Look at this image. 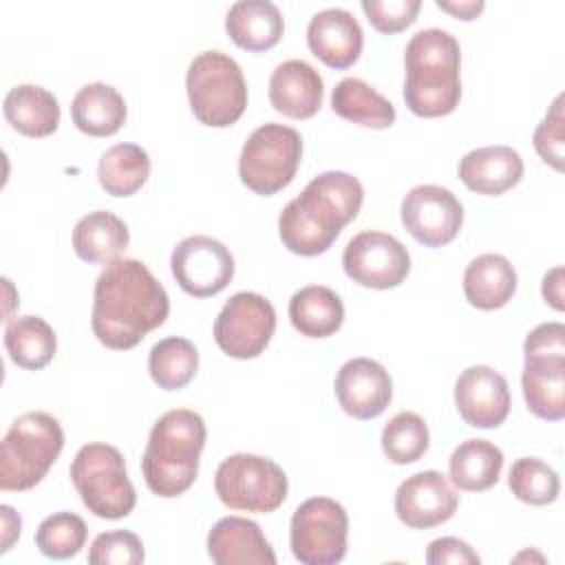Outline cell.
<instances>
[{
  "label": "cell",
  "instance_id": "obj_1",
  "mask_svg": "<svg viewBox=\"0 0 565 565\" xmlns=\"http://www.w3.org/2000/svg\"><path fill=\"white\" fill-rule=\"evenodd\" d=\"M170 313V298L152 271L137 258H117L97 276L90 327L115 351L137 347Z\"/></svg>",
  "mask_w": 565,
  "mask_h": 565
},
{
  "label": "cell",
  "instance_id": "obj_2",
  "mask_svg": "<svg viewBox=\"0 0 565 565\" xmlns=\"http://www.w3.org/2000/svg\"><path fill=\"white\" fill-rule=\"evenodd\" d=\"M364 201L362 183L342 170L313 177L278 216L282 245L298 256L324 254L351 223Z\"/></svg>",
  "mask_w": 565,
  "mask_h": 565
},
{
  "label": "cell",
  "instance_id": "obj_3",
  "mask_svg": "<svg viewBox=\"0 0 565 565\" xmlns=\"http://www.w3.org/2000/svg\"><path fill=\"white\" fill-rule=\"evenodd\" d=\"M404 102L417 117L450 115L461 99V49L444 29L417 31L404 51Z\"/></svg>",
  "mask_w": 565,
  "mask_h": 565
},
{
  "label": "cell",
  "instance_id": "obj_4",
  "mask_svg": "<svg viewBox=\"0 0 565 565\" xmlns=\"http://www.w3.org/2000/svg\"><path fill=\"white\" fill-rule=\"evenodd\" d=\"M205 437L203 417L188 408L168 411L154 422L141 457L143 481L152 494L172 499L194 483Z\"/></svg>",
  "mask_w": 565,
  "mask_h": 565
},
{
  "label": "cell",
  "instance_id": "obj_5",
  "mask_svg": "<svg viewBox=\"0 0 565 565\" xmlns=\"http://www.w3.org/2000/svg\"><path fill=\"white\" fill-rule=\"evenodd\" d=\"M64 448L60 422L42 411L20 415L7 430L0 450V488L22 492L38 486Z\"/></svg>",
  "mask_w": 565,
  "mask_h": 565
},
{
  "label": "cell",
  "instance_id": "obj_6",
  "mask_svg": "<svg viewBox=\"0 0 565 565\" xmlns=\"http://www.w3.org/2000/svg\"><path fill=\"white\" fill-rule=\"evenodd\" d=\"M185 90L194 117L212 128L232 126L247 106L243 71L223 51H203L190 62Z\"/></svg>",
  "mask_w": 565,
  "mask_h": 565
},
{
  "label": "cell",
  "instance_id": "obj_7",
  "mask_svg": "<svg viewBox=\"0 0 565 565\" xmlns=\"http://www.w3.org/2000/svg\"><path fill=\"white\" fill-rule=\"evenodd\" d=\"M68 475L82 503L95 516L115 521L132 512L137 494L128 479L124 455L115 446L102 441L82 446Z\"/></svg>",
  "mask_w": 565,
  "mask_h": 565
},
{
  "label": "cell",
  "instance_id": "obj_8",
  "mask_svg": "<svg viewBox=\"0 0 565 565\" xmlns=\"http://www.w3.org/2000/svg\"><path fill=\"white\" fill-rule=\"evenodd\" d=\"M302 157V137L291 126L263 124L243 143L238 177L254 194H276L287 188Z\"/></svg>",
  "mask_w": 565,
  "mask_h": 565
},
{
  "label": "cell",
  "instance_id": "obj_9",
  "mask_svg": "<svg viewBox=\"0 0 565 565\" xmlns=\"http://www.w3.org/2000/svg\"><path fill=\"white\" fill-rule=\"evenodd\" d=\"M214 490L230 510L267 514L282 505L289 483L276 461L260 455L236 452L218 463Z\"/></svg>",
  "mask_w": 565,
  "mask_h": 565
},
{
  "label": "cell",
  "instance_id": "obj_10",
  "mask_svg": "<svg viewBox=\"0 0 565 565\" xmlns=\"http://www.w3.org/2000/svg\"><path fill=\"white\" fill-rule=\"evenodd\" d=\"M347 510L329 497H311L291 516L289 545L302 565H335L347 554Z\"/></svg>",
  "mask_w": 565,
  "mask_h": 565
},
{
  "label": "cell",
  "instance_id": "obj_11",
  "mask_svg": "<svg viewBox=\"0 0 565 565\" xmlns=\"http://www.w3.org/2000/svg\"><path fill=\"white\" fill-rule=\"evenodd\" d=\"M276 331L274 305L256 291L234 294L214 320L218 349L236 360L258 358Z\"/></svg>",
  "mask_w": 565,
  "mask_h": 565
},
{
  "label": "cell",
  "instance_id": "obj_12",
  "mask_svg": "<svg viewBox=\"0 0 565 565\" xmlns=\"http://www.w3.org/2000/svg\"><path fill=\"white\" fill-rule=\"evenodd\" d=\"M344 274L371 289H391L404 282L411 271L408 249L391 234L360 232L355 234L342 254Z\"/></svg>",
  "mask_w": 565,
  "mask_h": 565
},
{
  "label": "cell",
  "instance_id": "obj_13",
  "mask_svg": "<svg viewBox=\"0 0 565 565\" xmlns=\"http://www.w3.org/2000/svg\"><path fill=\"white\" fill-rule=\"evenodd\" d=\"M170 269L185 294L210 298L230 285L234 276V258L221 241L194 234L177 243L170 256Z\"/></svg>",
  "mask_w": 565,
  "mask_h": 565
},
{
  "label": "cell",
  "instance_id": "obj_14",
  "mask_svg": "<svg viewBox=\"0 0 565 565\" xmlns=\"http://www.w3.org/2000/svg\"><path fill=\"white\" fill-rule=\"evenodd\" d=\"M402 223L424 247H441L455 241L463 223L459 199L441 185H417L402 201Z\"/></svg>",
  "mask_w": 565,
  "mask_h": 565
},
{
  "label": "cell",
  "instance_id": "obj_15",
  "mask_svg": "<svg viewBox=\"0 0 565 565\" xmlns=\"http://www.w3.org/2000/svg\"><path fill=\"white\" fill-rule=\"evenodd\" d=\"M459 505V494L439 470H424L404 479L395 492V514L413 530L446 523Z\"/></svg>",
  "mask_w": 565,
  "mask_h": 565
},
{
  "label": "cell",
  "instance_id": "obj_16",
  "mask_svg": "<svg viewBox=\"0 0 565 565\" xmlns=\"http://www.w3.org/2000/svg\"><path fill=\"white\" fill-rule=\"evenodd\" d=\"M455 406L461 419L475 428H497L510 413L505 377L486 364L461 371L455 382Z\"/></svg>",
  "mask_w": 565,
  "mask_h": 565
},
{
  "label": "cell",
  "instance_id": "obj_17",
  "mask_svg": "<svg viewBox=\"0 0 565 565\" xmlns=\"http://www.w3.org/2000/svg\"><path fill=\"white\" fill-rule=\"evenodd\" d=\"M335 397L342 411L355 419H373L393 397L388 371L371 358L344 362L335 375Z\"/></svg>",
  "mask_w": 565,
  "mask_h": 565
},
{
  "label": "cell",
  "instance_id": "obj_18",
  "mask_svg": "<svg viewBox=\"0 0 565 565\" xmlns=\"http://www.w3.org/2000/svg\"><path fill=\"white\" fill-rule=\"evenodd\" d=\"M307 44L311 53L327 66L349 68L362 53L364 33L351 11L329 7L309 20Z\"/></svg>",
  "mask_w": 565,
  "mask_h": 565
},
{
  "label": "cell",
  "instance_id": "obj_19",
  "mask_svg": "<svg viewBox=\"0 0 565 565\" xmlns=\"http://www.w3.org/2000/svg\"><path fill=\"white\" fill-rule=\"evenodd\" d=\"M207 554L216 565H276V554L258 523L243 516H225L212 525Z\"/></svg>",
  "mask_w": 565,
  "mask_h": 565
},
{
  "label": "cell",
  "instance_id": "obj_20",
  "mask_svg": "<svg viewBox=\"0 0 565 565\" xmlns=\"http://www.w3.org/2000/svg\"><path fill=\"white\" fill-rule=\"evenodd\" d=\"M324 84L320 73L305 60H285L269 77L271 106L291 119H309L322 106Z\"/></svg>",
  "mask_w": 565,
  "mask_h": 565
},
{
  "label": "cell",
  "instance_id": "obj_21",
  "mask_svg": "<svg viewBox=\"0 0 565 565\" xmlns=\"http://www.w3.org/2000/svg\"><path fill=\"white\" fill-rule=\"evenodd\" d=\"M457 172L468 190L499 196L521 181L523 159L510 146H483L466 152Z\"/></svg>",
  "mask_w": 565,
  "mask_h": 565
},
{
  "label": "cell",
  "instance_id": "obj_22",
  "mask_svg": "<svg viewBox=\"0 0 565 565\" xmlns=\"http://www.w3.org/2000/svg\"><path fill=\"white\" fill-rule=\"evenodd\" d=\"M521 386L525 404L536 417L545 422H558L565 417V358H525Z\"/></svg>",
  "mask_w": 565,
  "mask_h": 565
},
{
  "label": "cell",
  "instance_id": "obj_23",
  "mask_svg": "<svg viewBox=\"0 0 565 565\" xmlns=\"http://www.w3.org/2000/svg\"><path fill=\"white\" fill-rule=\"evenodd\" d=\"M282 13L269 0L234 2L225 18V31L232 42L245 51L260 53L276 46L282 38Z\"/></svg>",
  "mask_w": 565,
  "mask_h": 565
},
{
  "label": "cell",
  "instance_id": "obj_24",
  "mask_svg": "<svg viewBox=\"0 0 565 565\" xmlns=\"http://www.w3.org/2000/svg\"><path fill=\"white\" fill-rule=\"evenodd\" d=\"M516 291V271L501 254H481L463 271L466 300L483 311L501 309Z\"/></svg>",
  "mask_w": 565,
  "mask_h": 565
},
{
  "label": "cell",
  "instance_id": "obj_25",
  "mask_svg": "<svg viewBox=\"0 0 565 565\" xmlns=\"http://www.w3.org/2000/svg\"><path fill=\"white\" fill-rule=\"evenodd\" d=\"M4 119L24 137H49L60 126V104L53 93L35 84L13 86L2 104Z\"/></svg>",
  "mask_w": 565,
  "mask_h": 565
},
{
  "label": "cell",
  "instance_id": "obj_26",
  "mask_svg": "<svg viewBox=\"0 0 565 565\" xmlns=\"http://www.w3.org/2000/svg\"><path fill=\"white\" fill-rule=\"evenodd\" d=\"M130 234L126 223L106 210L82 216L73 230L75 254L93 265H110L128 247Z\"/></svg>",
  "mask_w": 565,
  "mask_h": 565
},
{
  "label": "cell",
  "instance_id": "obj_27",
  "mask_svg": "<svg viewBox=\"0 0 565 565\" xmlns=\"http://www.w3.org/2000/svg\"><path fill=\"white\" fill-rule=\"evenodd\" d=\"M73 124L90 137H110L126 121V102L119 90L104 82L86 84L71 102Z\"/></svg>",
  "mask_w": 565,
  "mask_h": 565
},
{
  "label": "cell",
  "instance_id": "obj_28",
  "mask_svg": "<svg viewBox=\"0 0 565 565\" xmlns=\"http://www.w3.org/2000/svg\"><path fill=\"white\" fill-rule=\"evenodd\" d=\"M289 320L307 338H329L344 322V305L333 289L307 285L291 296Z\"/></svg>",
  "mask_w": 565,
  "mask_h": 565
},
{
  "label": "cell",
  "instance_id": "obj_29",
  "mask_svg": "<svg viewBox=\"0 0 565 565\" xmlns=\"http://www.w3.org/2000/svg\"><path fill=\"white\" fill-rule=\"evenodd\" d=\"M331 108L342 119L375 130L388 128L395 121V106L358 77H344L335 84Z\"/></svg>",
  "mask_w": 565,
  "mask_h": 565
},
{
  "label": "cell",
  "instance_id": "obj_30",
  "mask_svg": "<svg viewBox=\"0 0 565 565\" xmlns=\"http://www.w3.org/2000/svg\"><path fill=\"white\" fill-rule=\"evenodd\" d=\"M503 468V452L486 439H466L459 444L448 461L450 479L459 490L483 492L499 481Z\"/></svg>",
  "mask_w": 565,
  "mask_h": 565
},
{
  "label": "cell",
  "instance_id": "obj_31",
  "mask_svg": "<svg viewBox=\"0 0 565 565\" xmlns=\"http://www.w3.org/2000/svg\"><path fill=\"white\" fill-rule=\"evenodd\" d=\"M4 347L11 362L26 371L44 369L57 349L51 324L40 316H20L4 327Z\"/></svg>",
  "mask_w": 565,
  "mask_h": 565
},
{
  "label": "cell",
  "instance_id": "obj_32",
  "mask_svg": "<svg viewBox=\"0 0 565 565\" xmlns=\"http://www.w3.org/2000/svg\"><path fill=\"white\" fill-rule=\"evenodd\" d=\"M150 177V157L137 143H117L108 148L97 166L99 185L110 196H130Z\"/></svg>",
  "mask_w": 565,
  "mask_h": 565
},
{
  "label": "cell",
  "instance_id": "obj_33",
  "mask_svg": "<svg viewBox=\"0 0 565 565\" xmlns=\"http://www.w3.org/2000/svg\"><path fill=\"white\" fill-rule=\"evenodd\" d=\"M199 369L196 347L179 335L159 340L148 355L152 382L163 391H179L192 382Z\"/></svg>",
  "mask_w": 565,
  "mask_h": 565
},
{
  "label": "cell",
  "instance_id": "obj_34",
  "mask_svg": "<svg viewBox=\"0 0 565 565\" xmlns=\"http://www.w3.org/2000/svg\"><path fill=\"white\" fill-rule=\"evenodd\" d=\"M428 426L424 417L413 411H402L393 415L382 430V450L388 461L404 466L424 457L428 450Z\"/></svg>",
  "mask_w": 565,
  "mask_h": 565
},
{
  "label": "cell",
  "instance_id": "obj_35",
  "mask_svg": "<svg viewBox=\"0 0 565 565\" xmlns=\"http://www.w3.org/2000/svg\"><path fill=\"white\" fill-rule=\"evenodd\" d=\"M512 494L530 505H547L556 501L561 481L552 466L536 457H521L512 463L508 475Z\"/></svg>",
  "mask_w": 565,
  "mask_h": 565
},
{
  "label": "cell",
  "instance_id": "obj_36",
  "mask_svg": "<svg viewBox=\"0 0 565 565\" xmlns=\"http://www.w3.org/2000/svg\"><path fill=\"white\" fill-rule=\"evenodd\" d=\"M86 534L88 527L82 516L73 512H55L38 525L35 545L44 556L64 561L84 547Z\"/></svg>",
  "mask_w": 565,
  "mask_h": 565
},
{
  "label": "cell",
  "instance_id": "obj_37",
  "mask_svg": "<svg viewBox=\"0 0 565 565\" xmlns=\"http://www.w3.org/2000/svg\"><path fill=\"white\" fill-rule=\"evenodd\" d=\"M143 558V543L130 530L102 532L88 550L90 565H139Z\"/></svg>",
  "mask_w": 565,
  "mask_h": 565
},
{
  "label": "cell",
  "instance_id": "obj_38",
  "mask_svg": "<svg viewBox=\"0 0 565 565\" xmlns=\"http://www.w3.org/2000/svg\"><path fill=\"white\" fill-rule=\"evenodd\" d=\"M362 11L366 20L380 33H399L417 20L422 9L419 0H362Z\"/></svg>",
  "mask_w": 565,
  "mask_h": 565
},
{
  "label": "cell",
  "instance_id": "obj_39",
  "mask_svg": "<svg viewBox=\"0 0 565 565\" xmlns=\"http://www.w3.org/2000/svg\"><path fill=\"white\" fill-rule=\"evenodd\" d=\"M563 95H558L534 130V148L539 157L558 172L563 170Z\"/></svg>",
  "mask_w": 565,
  "mask_h": 565
},
{
  "label": "cell",
  "instance_id": "obj_40",
  "mask_svg": "<svg viewBox=\"0 0 565 565\" xmlns=\"http://www.w3.org/2000/svg\"><path fill=\"white\" fill-rule=\"evenodd\" d=\"M479 554L457 536H441L428 543V565H479Z\"/></svg>",
  "mask_w": 565,
  "mask_h": 565
},
{
  "label": "cell",
  "instance_id": "obj_41",
  "mask_svg": "<svg viewBox=\"0 0 565 565\" xmlns=\"http://www.w3.org/2000/svg\"><path fill=\"white\" fill-rule=\"evenodd\" d=\"M532 355L565 358V327L561 322H543L534 327L523 342V358Z\"/></svg>",
  "mask_w": 565,
  "mask_h": 565
},
{
  "label": "cell",
  "instance_id": "obj_42",
  "mask_svg": "<svg viewBox=\"0 0 565 565\" xmlns=\"http://www.w3.org/2000/svg\"><path fill=\"white\" fill-rule=\"evenodd\" d=\"M563 267H554L550 269L545 276H543V287H541V294L545 298V302L550 307H554L556 311H563L565 302H563Z\"/></svg>",
  "mask_w": 565,
  "mask_h": 565
},
{
  "label": "cell",
  "instance_id": "obj_43",
  "mask_svg": "<svg viewBox=\"0 0 565 565\" xmlns=\"http://www.w3.org/2000/svg\"><path fill=\"white\" fill-rule=\"evenodd\" d=\"M0 519H2V543H0V552H9L11 545L18 541L20 536V527H22V519L20 514L11 508V505H0Z\"/></svg>",
  "mask_w": 565,
  "mask_h": 565
},
{
  "label": "cell",
  "instance_id": "obj_44",
  "mask_svg": "<svg viewBox=\"0 0 565 565\" xmlns=\"http://www.w3.org/2000/svg\"><path fill=\"white\" fill-rule=\"evenodd\" d=\"M437 7L441 11L452 13L459 20H475L483 11L486 4H483V0H466V2H444V0H437Z\"/></svg>",
  "mask_w": 565,
  "mask_h": 565
}]
</instances>
